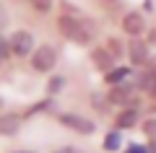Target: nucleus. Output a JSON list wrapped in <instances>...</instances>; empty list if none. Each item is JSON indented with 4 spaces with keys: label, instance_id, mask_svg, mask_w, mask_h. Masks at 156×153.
Returning <instances> with one entry per match:
<instances>
[{
    "label": "nucleus",
    "instance_id": "nucleus-3",
    "mask_svg": "<svg viewBox=\"0 0 156 153\" xmlns=\"http://www.w3.org/2000/svg\"><path fill=\"white\" fill-rule=\"evenodd\" d=\"M57 122L65 125L68 130L78 132V135H94V130H96V125L91 120H86V117H81V114H73V112H62V114L57 117Z\"/></svg>",
    "mask_w": 156,
    "mask_h": 153
},
{
    "label": "nucleus",
    "instance_id": "nucleus-16",
    "mask_svg": "<svg viewBox=\"0 0 156 153\" xmlns=\"http://www.w3.org/2000/svg\"><path fill=\"white\" fill-rule=\"evenodd\" d=\"M143 132L151 137V140L156 137V117H151V120H146V122H143Z\"/></svg>",
    "mask_w": 156,
    "mask_h": 153
},
{
    "label": "nucleus",
    "instance_id": "nucleus-12",
    "mask_svg": "<svg viewBox=\"0 0 156 153\" xmlns=\"http://www.w3.org/2000/svg\"><path fill=\"white\" fill-rule=\"evenodd\" d=\"M120 143H122V137H120V132H107V137H104V151H117V148H120Z\"/></svg>",
    "mask_w": 156,
    "mask_h": 153
},
{
    "label": "nucleus",
    "instance_id": "nucleus-22",
    "mask_svg": "<svg viewBox=\"0 0 156 153\" xmlns=\"http://www.w3.org/2000/svg\"><path fill=\"white\" fill-rule=\"evenodd\" d=\"M57 153H78V151H73V148H62V151H57Z\"/></svg>",
    "mask_w": 156,
    "mask_h": 153
},
{
    "label": "nucleus",
    "instance_id": "nucleus-15",
    "mask_svg": "<svg viewBox=\"0 0 156 153\" xmlns=\"http://www.w3.org/2000/svg\"><path fill=\"white\" fill-rule=\"evenodd\" d=\"M107 49H109L115 57H120V55L125 52V49H122V42H120V39H109V42H107Z\"/></svg>",
    "mask_w": 156,
    "mask_h": 153
},
{
    "label": "nucleus",
    "instance_id": "nucleus-2",
    "mask_svg": "<svg viewBox=\"0 0 156 153\" xmlns=\"http://www.w3.org/2000/svg\"><path fill=\"white\" fill-rule=\"evenodd\" d=\"M57 65V49L52 44H42V47L34 49L31 55V68L37 73H52Z\"/></svg>",
    "mask_w": 156,
    "mask_h": 153
},
{
    "label": "nucleus",
    "instance_id": "nucleus-18",
    "mask_svg": "<svg viewBox=\"0 0 156 153\" xmlns=\"http://www.w3.org/2000/svg\"><path fill=\"white\" fill-rule=\"evenodd\" d=\"M5 23H8V13L3 8V3H0V29H5Z\"/></svg>",
    "mask_w": 156,
    "mask_h": 153
},
{
    "label": "nucleus",
    "instance_id": "nucleus-5",
    "mask_svg": "<svg viewBox=\"0 0 156 153\" xmlns=\"http://www.w3.org/2000/svg\"><path fill=\"white\" fill-rule=\"evenodd\" d=\"M135 96V86L130 83H120V86H112L107 93V104H117V106H130Z\"/></svg>",
    "mask_w": 156,
    "mask_h": 153
},
{
    "label": "nucleus",
    "instance_id": "nucleus-20",
    "mask_svg": "<svg viewBox=\"0 0 156 153\" xmlns=\"http://www.w3.org/2000/svg\"><path fill=\"white\" fill-rule=\"evenodd\" d=\"M148 96L156 99V78H154V83H151V88H148Z\"/></svg>",
    "mask_w": 156,
    "mask_h": 153
},
{
    "label": "nucleus",
    "instance_id": "nucleus-9",
    "mask_svg": "<svg viewBox=\"0 0 156 153\" xmlns=\"http://www.w3.org/2000/svg\"><path fill=\"white\" fill-rule=\"evenodd\" d=\"M138 120H140L138 109H135V106H125V109L120 112V114H117L115 125H117V130H130V127H135V125H138Z\"/></svg>",
    "mask_w": 156,
    "mask_h": 153
},
{
    "label": "nucleus",
    "instance_id": "nucleus-19",
    "mask_svg": "<svg viewBox=\"0 0 156 153\" xmlns=\"http://www.w3.org/2000/svg\"><path fill=\"white\" fill-rule=\"evenodd\" d=\"M128 153H148V145H146V148H143V145H130Z\"/></svg>",
    "mask_w": 156,
    "mask_h": 153
},
{
    "label": "nucleus",
    "instance_id": "nucleus-11",
    "mask_svg": "<svg viewBox=\"0 0 156 153\" xmlns=\"http://www.w3.org/2000/svg\"><path fill=\"white\" fill-rule=\"evenodd\" d=\"M130 73H133L130 68H112L109 73H104V81L109 83V86H120V83H122Z\"/></svg>",
    "mask_w": 156,
    "mask_h": 153
},
{
    "label": "nucleus",
    "instance_id": "nucleus-10",
    "mask_svg": "<svg viewBox=\"0 0 156 153\" xmlns=\"http://www.w3.org/2000/svg\"><path fill=\"white\" fill-rule=\"evenodd\" d=\"M18 130H21L18 114H0V135H16Z\"/></svg>",
    "mask_w": 156,
    "mask_h": 153
},
{
    "label": "nucleus",
    "instance_id": "nucleus-23",
    "mask_svg": "<svg viewBox=\"0 0 156 153\" xmlns=\"http://www.w3.org/2000/svg\"><path fill=\"white\" fill-rule=\"evenodd\" d=\"M151 42H156V26H154V31H151Z\"/></svg>",
    "mask_w": 156,
    "mask_h": 153
},
{
    "label": "nucleus",
    "instance_id": "nucleus-21",
    "mask_svg": "<svg viewBox=\"0 0 156 153\" xmlns=\"http://www.w3.org/2000/svg\"><path fill=\"white\" fill-rule=\"evenodd\" d=\"M148 153H156V137H154V140L148 143Z\"/></svg>",
    "mask_w": 156,
    "mask_h": 153
},
{
    "label": "nucleus",
    "instance_id": "nucleus-17",
    "mask_svg": "<svg viewBox=\"0 0 156 153\" xmlns=\"http://www.w3.org/2000/svg\"><path fill=\"white\" fill-rule=\"evenodd\" d=\"M8 55H11V42L5 37H0V60H5Z\"/></svg>",
    "mask_w": 156,
    "mask_h": 153
},
{
    "label": "nucleus",
    "instance_id": "nucleus-14",
    "mask_svg": "<svg viewBox=\"0 0 156 153\" xmlns=\"http://www.w3.org/2000/svg\"><path fill=\"white\" fill-rule=\"evenodd\" d=\"M29 3H31V8H34V11H39V13L52 11V0H29Z\"/></svg>",
    "mask_w": 156,
    "mask_h": 153
},
{
    "label": "nucleus",
    "instance_id": "nucleus-13",
    "mask_svg": "<svg viewBox=\"0 0 156 153\" xmlns=\"http://www.w3.org/2000/svg\"><path fill=\"white\" fill-rule=\"evenodd\" d=\"M62 86H65V78H62V75H52V78H50V83H47V91L55 96V93H60V91H62Z\"/></svg>",
    "mask_w": 156,
    "mask_h": 153
},
{
    "label": "nucleus",
    "instance_id": "nucleus-7",
    "mask_svg": "<svg viewBox=\"0 0 156 153\" xmlns=\"http://www.w3.org/2000/svg\"><path fill=\"white\" fill-rule=\"evenodd\" d=\"M128 57H130V62L133 65H146L148 62V44L146 42H140L138 37H133V42L128 44Z\"/></svg>",
    "mask_w": 156,
    "mask_h": 153
},
{
    "label": "nucleus",
    "instance_id": "nucleus-1",
    "mask_svg": "<svg viewBox=\"0 0 156 153\" xmlns=\"http://www.w3.org/2000/svg\"><path fill=\"white\" fill-rule=\"evenodd\" d=\"M57 26H60V34L68 39V42H76V44H91V29L86 21L81 18H73V16H60L57 18Z\"/></svg>",
    "mask_w": 156,
    "mask_h": 153
},
{
    "label": "nucleus",
    "instance_id": "nucleus-6",
    "mask_svg": "<svg viewBox=\"0 0 156 153\" xmlns=\"http://www.w3.org/2000/svg\"><path fill=\"white\" fill-rule=\"evenodd\" d=\"M122 31L130 34V37H140V34L146 31V18H143V13H135V11L125 13V16H122Z\"/></svg>",
    "mask_w": 156,
    "mask_h": 153
},
{
    "label": "nucleus",
    "instance_id": "nucleus-24",
    "mask_svg": "<svg viewBox=\"0 0 156 153\" xmlns=\"http://www.w3.org/2000/svg\"><path fill=\"white\" fill-rule=\"evenodd\" d=\"M16 153H34V151H16Z\"/></svg>",
    "mask_w": 156,
    "mask_h": 153
},
{
    "label": "nucleus",
    "instance_id": "nucleus-8",
    "mask_svg": "<svg viewBox=\"0 0 156 153\" xmlns=\"http://www.w3.org/2000/svg\"><path fill=\"white\" fill-rule=\"evenodd\" d=\"M91 62H94L99 70L109 73L112 68H115V55H112L107 47H96V49H91Z\"/></svg>",
    "mask_w": 156,
    "mask_h": 153
},
{
    "label": "nucleus",
    "instance_id": "nucleus-4",
    "mask_svg": "<svg viewBox=\"0 0 156 153\" xmlns=\"http://www.w3.org/2000/svg\"><path fill=\"white\" fill-rule=\"evenodd\" d=\"M11 52L16 57H29V55H34L31 49H34V37L29 31H23V29H18V31H13L11 34Z\"/></svg>",
    "mask_w": 156,
    "mask_h": 153
}]
</instances>
